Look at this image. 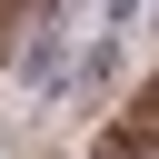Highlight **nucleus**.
<instances>
[{
  "label": "nucleus",
  "instance_id": "1",
  "mask_svg": "<svg viewBox=\"0 0 159 159\" xmlns=\"http://www.w3.org/2000/svg\"><path fill=\"white\" fill-rule=\"evenodd\" d=\"M129 20H139V0H109V30H129Z\"/></svg>",
  "mask_w": 159,
  "mask_h": 159
}]
</instances>
